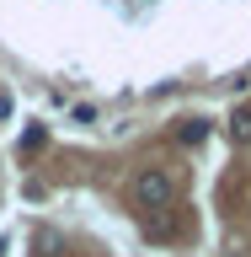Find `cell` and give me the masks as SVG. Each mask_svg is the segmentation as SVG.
I'll use <instances>...</instances> for the list:
<instances>
[{
    "label": "cell",
    "instance_id": "6da1fadb",
    "mask_svg": "<svg viewBox=\"0 0 251 257\" xmlns=\"http://www.w3.org/2000/svg\"><path fill=\"white\" fill-rule=\"evenodd\" d=\"M176 188H171V177L160 172V166H144L139 177H134V204L150 209V214H160V209H171Z\"/></svg>",
    "mask_w": 251,
    "mask_h": 257
},
{
    "label": "cell",
    "instance_id": "7a4b0ae2",
    "mask_svg": "<svg viewBox=\"0 0 251 257\" xmlns=\"http://www.w3.org/2000/svg\"><path fill=\"white\" fill-rule=\"evenodd\" d=\"M176 140L187 145V150H198V145L208 140V123H203V118H182V128H176Z\"/></svg>",
    "mask_w": 251,
    "mask_h": 257
},
{
    "label": "cell",
    "instance_id": "3957f363",
    "mask_svg": "<svg viewBox=\"0 0 251 257\" xmlns=\"http://www.w3.org/2000/svg\"><path fill=\"white\" fill-rule=\"evenodd\" d=\"M230 140H235V145H251V107H240L235 118H230Z\"/></svg>",
    "mask_w": 251,
    "mask_h": 257
},
{
    "label": "cell",
    "instance_id": "277c9868",
    "mask_svg": "<svg viewBox=\"0 0 251 257\" xmlns=\"http://www.w3.org/2000/svg\"><path fill=\"white\" fill-rule=\"evenodd\" d=\"M144 230H150V236H171L176 225H171V214H166V209H160V214H155V220H150V225H144Z\"/></svg>",
    "mask_w": 251,
    "mask_h": 257
}]
</instances>
